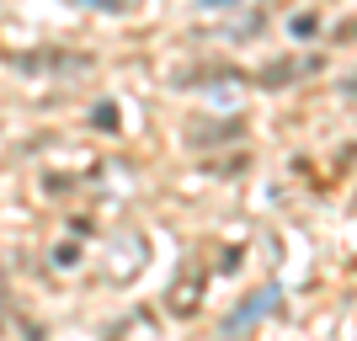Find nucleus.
<instances>
[{
  "instance_id": "obj_1",
  "label": "nucleus",
  "mask_w": 357,
  "mask_h": 341,
  "mask_svg": "<svg viewBox=\"0 0 357 341\" xmlns=\"http://www.w3.org/2000/svg\"><path fill=\"white\" fill-rule=\"evenodd\" d=\"M272 304H278V288H261V294H256V304H240V310L224 320V336H240L245 326H256V320H261Z\"/></svg>"
},
{
  "instance_id": "obj_2",
  "label": "nucleus",
  "mask_w": 357,
  "mask_h": 341,
  "mask_svg": "<svg viewBox=\"0 0 357 341\" xmlns=\"http://www.w3.org/2000/svg\"><path fill=\"white\" fill-rule=\"evenodd\" d=\"M86 6H102V11H128V6H139V0H86Z\"/></svg>"
}]
</instances>
